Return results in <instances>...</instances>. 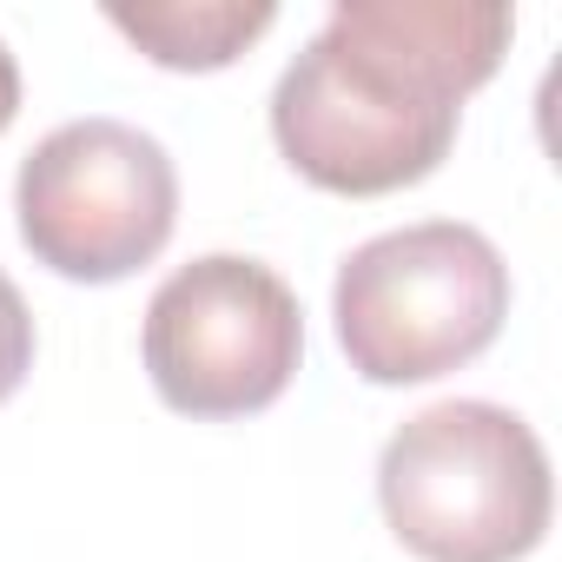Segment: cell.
I'll use <instances>...</instances> for the list:
<instances>
[{
	"label": "cell",
	"mask_w": 562,
	"mask_h": 562,
	"mask_svg": "<svg viewBox=\"0 0 562 562\" xmlns=\"http://www.w3.org/2000/svg\"><path fill=\"white\" fill-rule=\"evenodd\" d=\"M509 318L503 251L457 218H424L338 265L331 325L364 384H430L476 364Z\"/></svg>",
	"instance_id": "obj_3"
},
{
	"label": "cell",
	"mask_w": 562,
	"mask_h": 562,
	"mask_svg": "<svg viewBox=\"0 0 562 562\" xmlns=\"http://www.w3.org/2000/svg\"><path fill=\"white\" fill-rule=\"evenodd\" d=\"M14 113H21V67H14L8 41H0V133L14 126Z\"/></svg>",
	"instance_id": "obj_8"
},
{
	"label": "cell",
	"mask_w": 562,
	"mask_h": 562,
	"mask_svg": "<svg viewBox=\"0 0 562 562\" xmlns=\"http://www.w3.org/2000/svg\"><path fill=\"white\" fill-rule=\"evenodd\" d=\"M14 225L54 278L120 285L172 245L179 172L153 133L126 120H74L21 159Z\"/></svg>",
	"instance_id": "obj_5"
},
{
	"label": "cell",
	"mask_w": 562,
	"mask_h": 562,
	"mask_svg": "<svg viewBox=\"0 0 562 562\" xmlns=\"http://www.w3.org/2000/svg\"><path fill=\"white\" fill-rule=\"evenodd\" d=\"M139 351L166 411L199 424L258 417L299 378L305 312L271 265L205 251L153 292Z\"/></svg>",
	"instance_id": "obj_4"
},
{
	"label": "cell",
	"mask_w": 562,
	"mask_h": 562,
	"mask_svg": "<svg viewBox=\"0 0 562 562\" xmlns=\"http://www.w3.org/2000/svg\"><path fill=\"white\" fill-rule=\"evenodd\" d=\"M106 21L153 67L218 74L278 27V8L271 0H139V8H106Z\"/></svg>",
	"instance_id": "obj_6"
},
{
	"label": "cell",
	"mask_w": 562,
	"mask_h": 562,
	"mask_svg": "<svg viewBox=\"0 0 562 562\" xmlns=\"http://www.w3.org/2000/svg\"><path fill=\"white\" fill-rule=\"evenodd\" d=\"M509 8L476 0H345L271 87V139L299 179L378 199L430 179L463 100L503 67Z\"/></svg>",
	"instance_id": "obj_1"
},
{
	"label": "cell",
	"mask_w": 562,
	"mask_h": 562,
	"mask_svg": "<svg viewBox=\"0 0 562 562\" xmlns=\"http://www.w3.org/2000/svg\"><path fill=\"white\" fill-rule=\"evenodd\" d=\"M378 503L391 536L424 562H522L555 509L549 450L516 411L450 397L391 430Z\"/></svg>",
	"instance_id": "obj_2"
},
{
	"label": "cell",
	"mask_w": 562,
	"mask_h": 562,
	"mask_svg": "<svg viewBox=\"0 0 562 562\" xmlns=\"http://www.w3.org/2000/svg\"><path fill=\"white\" fill-rule=\"evenodd\" d=\"M34 371V312L21 299V285L0 271V404H8Z\"/></svg>",
	"instance_id": "obj_7"
}]
</instances>
